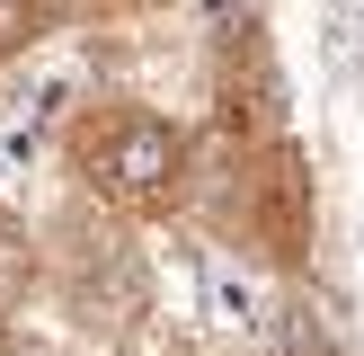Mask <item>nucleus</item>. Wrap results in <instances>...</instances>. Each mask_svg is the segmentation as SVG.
Returning a JSON list of instances; mask_svg holds the SVG:
<instances>
[{
	"instance_id": "1",
	"label": "nucleus",
	"mask_w": 364,
	"mask_h": 356,
	"mask_svg": "<svg viewBox=\"0 0 364 356\" xmlns=\"http://www.w3.org/2000/svg\"><path fill=\"white\" fill-rule=\"evenodd\" d=\"M63 178L116 223H178L196 196V134L134 89H98L63 125Z\"/></svg>"
},
{
	"instance_id": "2",
	"label": "nucleus",
	"mask_w": 364,
	"mask_h": 356,
	"mask_svg": "<svg viewBox=\"0 0 364 356\" xmlns=\"http://www.w3.org/2000/svg\"><path fill=\"white\" fill-rule=\"evenodd\" d=\"M187 214L213 241L249 249L276 276H302L320 241V187H311V152L294 134L284 142H196V196Z\"/></svg>"
},
{
	"instance_id": "3",
	"label": "nucleus",
	"mask_w": 364,
	"mask_h": 356,
	"mask_svg": "<svg viewBox=\"0 0 364 356\" xmlns=\"http://www.w3.org/2000/svg\"><path fill=\"white\" fill-rule=\"evenodd\" d=\"M36 267H45L36 294H53L63 320L80 338H98V347H124V338L151 320V303H160V276H151V258H142L134 223H116V214H98V205L53 214V223L36 231Z\"/></svg>"
},
{
	"instance_id": "4",
	"label": "nucleus",
	"mask_w": 364,
	"mask_h": 356,
	"mask_svg": "<svg viewBox=\"0 0 364 356\" xmlns=\"http://www.w3.org/2000/svg\"><path fill=\"white\" fill-rule=\"evenodd\" d=\"M205 98H213V142H284V71H276V36L258 9L231 0L213 18L205 45Z\"/></svg>"
},
{
	"instance_id": "5",
	"label": "nucleus",
	"mask_w": 364,
	"mask_h": 356,
	"mask_svg": "<svg viewBox=\"0 0 364 356\" xmlns=\"http://www.w3.org/2000/svg\"><path fill=\"white\" fill-rule=\"evenodd\" d=\"M36 285H45V267H36V231L18 223L9 205H0V320H18L36 303Z\"/></svg>"
},
{
	"instance_id": "6",
	"label": "nucleus",
	"mask_w": 364,
	"mask_h": 356,
	"mask_svg": "<svg viewBox=\"0 0 364 356\" xmlns=\"http://www.w3.org/2000/svg\"><path fill=\"white\" fill-rule=\"evenodd\" d=\"M71 18H151V9H169V0H63Z\"/></svg>"
},
{
	"instance_id": "7",
	"label": "nucleus",
	"mask_w": 364,
	"mask_h": 356,
	"mask_svg": "<svg viewBox=\"0 0 364 356\" xmlns=\"http://www.w3.org/2000/svg\"><path fill=\"white\" fill-rule=\"evenodd\" d=\"M0 356H9V320H0Z\"/></svg>"
},
{
	"instance_id": "8",
	"label": "nucleus",
	"mask_w": 364,
	"mask_h": 356,
	"mask_svg": "<svg viewBox=\"0 0 364 356\" xmlns=\"http://www.w3.org/2000/svg\"><path fill=\"white\" fill-rule=\"evenodd\" d=\"M0 63H9V45H0Z\"/></svg>"
}]
</instances>
